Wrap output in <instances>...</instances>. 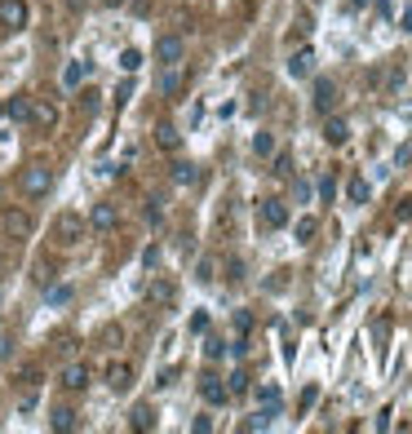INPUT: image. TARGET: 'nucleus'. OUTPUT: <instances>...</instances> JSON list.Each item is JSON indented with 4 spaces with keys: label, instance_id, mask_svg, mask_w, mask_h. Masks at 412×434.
Segmentation results:
<instances>
[{
    "label": "nucleus",
    "instance_id": "1",
    "mask_svg": "<svg viewBox=\"0 0 412 434\" xmlns=\"http://www.w3.org/2000/svg\"><path fill=\"white\" fill-rule=\"evenodd\" d=\"M84 235H89V217L58 213V222H53V244H58V248H80Z\"/></svg>",
    "mask_w": 412,
    "mask_h": 434
},
{
    "label": "nucleus",
    "instance_id": "2",
    "mask_svg": "<svg viewBox=\"0 0 412 434\" xmlns=\"http://www.w3.org/2000/svg\"><path fill=\"white\" fill-rule=\"evenodd\" d=\"M18 186H23L27 200H40V195H49V191H53V173H49L44 164H31L23 177H18Z\"/></svg>",
    "mask_w": 412,
    "mask_h": 434
},
{
    "label": "nucleus",
    "instance_id": "3",
    "mask_svg": "<svg viewBox=\"0 0 412 434\" xmlns=\"http://www.w3.org/2000/svg\"><path fill=\"white\" fill-rule=\"evenodd\" d=\"M0 226H5L9 240H31V213H23V209H5Z\"/></svg>",
    "mask_w": 412,
    "mask_h": 434
},
{
    "label": "nucleus",
    "instance_id": "4",
    "mask_svg": "<svg viewBox=\"0 0 412 434\" xmlns=\"http://www.w3.org/2000/svg\"><path fill=\"white\" fill-rule=\"evenodd\" d=\"M257 217H261L266 231H284V226H288V204L284 200H261L257 204Z\"/></svg>",
    "mask_w": 412,
    "mask_h": 434
},
{
    "label": "nucleus",
    "instance_id": "5",
    "mask_svg": "<svg viewBox=\"0 0 412 434\" xmlns=\"http://www.w3.org/2000/svg\"><path fill=\"white\" fill-rule=\"evenodd\" d=\"M0 27L5 31H23L27 27V0H0Z\"/></svg>",
    "mask_w": 412,
    "mask_h": 434
},
{
    "label": "nucleus",
    "instance_id": "6",
    "mask_svg": "<svg viewBox=\"0 0 412 434\" xmlns=\"http://www.w3.org/2000/svg\"><path fill=\"white\" fill-rule=\"evenodd\" d=\"M155 62H160V67H177V62H182V36H160V40H155Z\"/></svg>",
    "mask_w": 412,
    "mask_h": 434
},
{
    "label": "nucleus",
    "instance_id": "7",
    "mask_svg": "<svg viewBox=\"0 0 412 434\" xmlns=\"http://www.w3.org/2000/svg\"><path fill=\"white\" fill-rule=\"evenodd\" d=\"M200 399H204V403H213V408H218V403H227V399H231L227 381H222L218 372H204V376H200Z\"/></svg>",
    "mask_w": 412,
    "mask_h": 434
},
{
    "label": "nucleus",
    "instance_id": "8",
    "mask_svg": "<svg viewBox=\"0 0 412 434\" xmlns=\"http://www.w3.org/2000/svg\"><path fill=\"white\" fill-rule=\"evenodd\" d=\"M27 125L40 129V133L58 129V107H53V102H36V98H31V120H27Z\"/></svg>",
    "mask_w": 412,
    "mask_h": 434
},
{
    "label": "nucleus",
    "instance_id": "9",
    "mask_svg": "<svg viewBox=\"0 0 412 434\" xmlns=\"http://www.w3.org/2000/svg\"><path fill=\"white\" fill-rule=\"evenodd\" d=\"M315 111H320V116H333V107H337V84L329 80V75H320V80H315Z\"/></svg>",
    "mask_w": 412,
    "mask_h": 434
},
{
    "label": "nucleus",
    "instance_id": "10",
    "mask_svg": "<svg viewBox=\"0 0 412 434\" xmlns=\"http://www.w3.org/2000/svg\"><path fill=\"white\" fill-rule=\"evenodd\" d=\"M89 363H80V359H71L67 368H62V376H58V381H62V390H84V385H89Z\"/></svg>",
    "mask_w": 412,
    "mask_h": 434
},
{
    "label": "nucleus",
    "instance_id": "11",
    "mask_svg": "<svg viewBox=\"0 0 412 434\" xmlns=\"http://www.w3.org/2000/svg\"><path fill=\"white\" fill-rule=\"evenodd\" d=\"M173 297H177V288L168 284V279H151V284H146V301H151L155 310H168V306H173Z\"/></svg>",
    "mask_w": 412,
    "mask_h": 434
},
{
    "label": "nucleus",
    "instance_id": "12",
    "mask_svg": "<svg viewBox=\"0 0 412 434\" xmlns=\"http://www.w3.org/2000/svg\"><path fill=\"white\" fill-rule=\"evenodd\" d=\"M116 222H120V213H116V204H93V213H89V231H116Z\"/></svg>",
    "mask_w": 412,
    "mask_h": 434
},
{
    "label": "nucleus",
    "instance_id": "13",
    "mask_svg": "<svg viewBox=\"0 0 412 434\" xmlns=\"http://www.w3.org/2000/svg\"><path fill=\"white\" fill-rule=\"evenodd\" d=\"M288 75H293V80H306V75H315V49H297L293 58H288Z\"/></svg>",
    "mask_w": 412,
    "mask_h": 434
},
{
    "label": "nucleus",
    "instance_id": "14",
    "mask_svg": "<svg viewBox=\"0 0 412 434\" xmlns=\"http://www.w3.org/2000/svg\"><path fill=\"white\" fill-rule=\"evenodd\" d=\"M107 385H111V390H129V385H133V368H129L125 359L107 363Z\"/></svg>",
    "mask_w": 412,
    "mask_h": 434
},
{
    "label": "nucleus",
    "instance_id": "15",
    "mask_svg": "<svg viewBox=\"0 0 412 434\" xmlns=\"http://www.w3.org/2000/svg\"><path fill=\"white\" fill-rule=\"evenodd\" d=\"M324 138H329V146H346V138H350V125H346L342 116H329V120H324Z\"/></svg>",
    "mask_w": 412,
    "mask_h": 434
},
{
    "label": "nucleus",
    "instance_id": "16",
    "mask_svg": "<svg viewBox=\"0 0 412 434\" xmlns=\"http://www.w3.org/2000/svg\"><path fill=\"white\" fill-rule=\"evenodd\" d=\"M5 116L18 120V125H27V120H31V98H27V93H14V98L5 102Z\"/></svg>",
    "mask_w": 412,
    "mask_h": 434
},
{
    "label": "nucleus",
    "instance_id": "17",
    "mask_svg": "<svg viewBox=\"0 0 412 434\" xmlns=\"http://www.w3.org/2000/svg\"><path fill=\"white\" fill-rule=\"evenodd\" d=\"M168 173H173L177 186H195V182H200V164H191V159H177Z\"/></svg>",
    "mask_w": 412,
    "mask_h": 434
},
{
    "label": "nucleus",
    "instance_id": "18",
    "mask_svg": "<svg viewBox=\"0 0 412 434\" xmlns=\"http://www.w3.org/2000/svg\"><path fill=\"white\" fill-rule=\"evenodd\" d=\"M155 146H160V151H177V146H182V133L164 120V125H155Z\"/></svg>",
    "mask_w": 412,
    "mask_h": 434
},
{
    "label": "nucleus",
    "instance_id": "19",
    "mask_svg": "<svg viewBox=\"0 0 412 434\" xmlns=\"http://www.w3.org/2000/svg\"><path fill=\"white\" fill-rule=\"evenodd\" d=\"M279 417V403H266V408H261V412H253V417L244 421V430H266L270 426V421H275Z\"/></svg>",
    "mask_w": 412,
    "mask_h": 434
},
{
    "label": "nucleus",
    "instance_id": "20",
    "mask_svg": "<svg viewBox=\"0 0 412 434\" xmlns=\"http://www.w3.org/2000/svg\"><path fill=\"white\" fill-rule=\"evenodd\" d=\"M129 426L133 430H155V412L146 408V403H138V408L129 412Z\"/></svg>",
    "mask_w": 412,
    "mask_h": 434
},
{
    "label": "nucleus",
    "instance_id": "21",
    "mask_svg": "<svg viewBox=\"0 0 412 434\" xmlns=\"http://www.w3.org/2000/svg\"><path fill=\"white\" fill-rule=\"evenodd\" d=\"M98 342L116 350V346H125V328H120V324H102V328H98Z\"/></svg>",
    "mask_w": 412,
    "mask_h": 434
},
{
    "label": "nucleus",
    "instance_id": "22",
    "mask_svg": "<svg viewBox=\"0 0 412 434\" xmlns=\"http://www.w3.org/2000/svg\"><path fill=\"white\" fill-rule=\"evenodd\" d=\"M84 75H89V62H71V67L62 71V84H67V89H80Z\"/></svg>",
    "mask_w": 412,
    "mask_h": 434
},
{
    "label": "nucleus",
    "instance_id": "23",
    "mask_svg": "<svg viewBox=\"0 0 412 434\" xmlns=\"http://www.w3.org/2000/svg\"><path fill=\"white\" fill-rule=\"evenodd\" d=\"M346 195H350L355 204H368V195H372V186L363 182V177H350V186H346Z\"/></svg>",
    "mask_w": 412,
    "mask_h": 434
},
{
    "label": "nucleus",
    "instance_id": "24",
    "mask_svg": "<svg viewBox=\"0 0 412 434\" xmlns=\"http://www.w3.org/2000/svg\"><path fill=\"white\" fill-rule=\"evenodd\" d=\"M177 89H182V71H177V67H164V71H160V93H177Z\"/></svg>",
    "mask_w": 412,
    "mask_h": 434
},
{
    "label": "nucleus",
    "instance_id": "25",
    "mask_svg": "<svg viewBox=\"0 0 412 434\" xmlns=\"http://www.w3.org/2000/svg\"><path fill=\"white\" fill-rule=\"evenodd\" d=\"M49 426H53V430H76V412H71V408H53Z\"/></svg>",
    "mask_w": 412,
    "mask_h": 434
},
{
    "label": "nucleus",
    "instance_id": "26",
    "mask_svg": "<svg viewBox=\"0 0 412 434\" xmlns=\"http://www.w3.org/2000/svg\"><path fill=\"white\" fill-rule=\"evenodd\" d=\"M253 155H275V138L270 133H253Z\"/></svg>",
    "mask_w": 412,
    "mask_h": 434
},
{
    "label": "nucleus",
    "instance_id": "27",
    "mask_svg": "<svg viewBox=\"0 0 412 434\" xmlns=\"http://www.w3.org/2000/svg\"><path fill=\"white\" fill-rule=\"evenodd\" d=\"M222 355H227V342H222V337H209V342H204V359H222Z\"/></svg>",
    "mask_w": 412,
    "mask_h": 434
},
{
    "label": "nucleus",
    "instance_id": "28",
    "mask_svg": "<svg viewBox=\"0 0 412 434\" xmlns=\"http://www.w3.org/2000/svg\"><path fill=\"white\" fill-rule=\"evenodd\" d=\"M138 67H142V53H138V49H125V53H120V71L133 75Z\"/></svg>",
    "mask_w": 412,
    "mask_h": 434
},
{
    "label": "nucleus",
    "instance_id": "29",
    "mask_svg": "<svg viewBox=\"0 0 412 434\" xmlns=\"http://www.w3.org/2000/svg\"><path fill=\"white\" fill-rule=\"evenodd\" d=\"M293 235H297V240H302V244H311V235H315V217H297Z\"/></svg>",
    "mask_w": 412,
    "mask_h": 434
},
{
    "label": "nucleus",
    "instance_id": "30",
    "mask_svg": "<svg viewBox=\"0 0 412 434\" xmlns=\"http://www.w3.org/2000/svg\"><path fill=\"white\" fill-rule=\"evenodd\" d=\"M227 390H231V394H244V390H248V372H244V368L227 376Z\"/></svg>",
    "mask_w": 412,
    "mask_h": 434
},
{
    "label": "nucleus",
    "instance_id": "31",
    "mask_svg": "<svg viewBox=\"0 0 412 434\" xmlns=\"http://www.w3.org/2000/svg\"><path fill=\"white\" fill-rule=\"evenodd\" d=\"M333 195H337V177H333V173H324V177H320V200L329 204Z\"/></svg>",
    "mask_w": 412,
    "mask_h": 434
},
{
    "label": "nucleus",
    "instance_id": "32",
    "mask_svg": "<svg viewBox=\"0 0 412 434\" xmlns=\"http://www.w3.org/2000/svg\"><path fill=\"white\" fill-rule=\"evenodd\" d=\"M257 399H261V403H279V385H270V381H266V385L257 390Z\"/></svg>",
    "mask_w": 412,
    "mask_h": 434
},
{
    "label": "nucleus",
    "instance_id": "33",
    "mask_svg": "<svg viewBox=\"0 0 412 434\" xmlns=\"http://www.w3.org/2000/svg\"><path fill=\"white\" fill-rule=\"evenodd\" d=\"M80 111L93 116V111H98V93H80Z\"/></svg>",
    "mask_w": 412,
    "mask_h": 434
},
{
    "label": "nucleus",
    "instance_id": "34",
    "mask_svg": "<svg viewBox=\"0 0 412 434\" xmlns=\"http://www.w3.org/2000/svg\"><path fill=\"white\" fill-rule=\"evenodd\" d=\"M18 381H23V385H31V390H36V385H40V368H27V372L18 376Z\"/></svg>",
    "mask_w": 412,
    "mask_h": 434
},
{
    "label": "nucleus",
    "instance_id": "35",
    "mask_svg": "<svg viewBox=\"0 0 412 434\" xmlns=\"http://www.w3.org/2000/svg\"><path fill=\"white\" fill-rule=\"evenodd\" d=\"M204 328H209V315H204V310H195V315H191V333H204Z\"/></svg>",
    "mask_w": 412,
    "mask_h": 434
},
{
    "label": "nucleus",
    "instance_id": "36",
    "mask_svg": "<svg viewBox=\"0 0 412 434\" xmlns=\"http://www.w3.org/2000/svg\"><path fill=\"white\" fill-rule=\"evenodd\" d=\"M275 173L288 177V173H293V159H288V155H275Z\"/></svg>",
    "mask_w": 412,
    "mask_h": 434
},
{
    "label": "nucleus",
    "instance_id": "37",
    "mask_svg": "<svg viewBox=\"0 0 412 434\" xmlns=\"http://www.w3.org/2000/svg\"><path fill=\"white\" fill-rule=\"evenodd\" d=\"M49 301H53V306H62V301H71V288H49Z\"/></svg>",
    "mask_w": 412,
    "mask_h": 434
},
{
    "label": "nucleus",
    "instance_id": "38",
    "mask_svg": "<svg viewBox=\"0 0 412 434\" xmlns=\"http://www.w3.org/2000/svg\"><path fill=\"white\" fill-rule=\"evenodd\" d=\"M235 328H240V333H248V328H253V315H248V310H235Z\"/></svg>",
    "mask_w": 412,
    "mask_h": 434
},
{
    "label": "nucleus",
    "instance_id": "39",
    "mask_svg": "<svg viewBox=\"0 0 412 434\" xmlns=\"http://www.w3.org/2000/svg\"><path fill=\"white\" fill-rule=\"evenodd\" d=\"M155 261H160V248H155V244H151V248H146V253H142V266H146V270H151V266H155Z\"/></svg>",
    "mask_w": 412,
    "mask_h": 434
},
{
    "label": "nucleus",
    "instance_id": "40",
    "mask_svg": "<svg viewBox=\"0 0 412 434\" xmlns=\"http://www.w3.org/2000/svg\"><path fill=\"white\" fill-rule=\"evenodd\" d=\"M315 399H320V390H315V385H306V390H302V412H306V408H311V403H315Z\"/></svg>",
    "mask_w": 412,
    "mask_h": 434
},
{
    "label": "nucleus",
    "instance_id": "41",
    "mask_svg": "<svg viewBox=\"0 0 412 434\" xmlns=\"http://www.w3.org/2000/svg\"><path fill=\"white\" fill-rule=\"evenodd\" d=\"M129 98H133V84L125 80V84H120V89H116V102H129Z\"/></svg>",
    "mask_w": 412,
    "mask_h": 434
},
{
    "label": "nucleus",
    "instance_id": "42",
    "mask_svg": "<svg viewBox=\"0 0 412 434\" xmlns=\"http://www.w3.org/2000/svg\"><path fill=\"white\" fill-rule=\"evenodd\" d=\"M191 430H195V434H204V430H213V421H209V417H195V421H191Z\"/></svg>",
    "mask_w": 412,
    "mask_h": 434
},
{
    "label": "nucleus",
    "instance_id": "43",
    "mask_svg": "<svg viewBox=\"0 0 412 434\" xmlns=\"http://www.w3.org/2000/svg\"><path fill=\"white\" fill-rule=\"evenodd\" d=\"M377 14H381V18H390V14H395V5H390V0H377Z\"/></svg>",
    "mask_w": 412,
    "mask_h": 434
},
{
    "label": "nucleus",
    "instance_id": "44",
    "mask_svg": "<svg viewBox=\"0 0 412 434\" xmlns=\"http://www.w3.org/2000/svg\"><path fill=\"white\" fill-rule=\"evenodd\" d=\"M404 31H412V5L404 9Z\"/></svg>",
    "mask_w": 412,
    "mask_h": 434
},
{
    "label": "nucleus",
    "instance_id": "45",
    "mask_svg": "<svg viewBox=\"0 0 412 434\" xmlns=\"http://www.w3.org/2000/svg\"><path fill=\"white\" fill-rule=\"evenodd\" d=\"M0 359H9V337H0Z\"/></svg>",
    "mask_w": 412,
    "mask_h": 434
},
{
    "label": "nucleus",
    "instance_id": "46",
    "mask_svg": "<svg viewBox=\"0 0 412 434\" xmlns=\"http://www.w3.org/2000/svg\"><path fill=\"white\" fill-rule=\"evenodd\" d=\"M102 5H107V9H120V5H125V0H102Z\"/></svg>",
    "mask_w": 412,
    "mask_h": 434
},
{
    "label": "nucleus",
    "instance_id": "47",
    "mask_svg": "<svg viewBox=\"0 0 412 434\" xmlns=\"http://www.w3.org/2000/svg\"><path fill=\"white\" fill-rule=\"evenodd\" d=\"M363 5H372V0H350V9H363Z\"/></svg>",
    "mask_w": 412,
    "mask_h": 434
},
{
    "label": "nucleus",
    "instance_id": "48",
    "mask_svg": "<svg viewBox=\"0 0 412 434\" xmlns=\"http://www.w3.org/2000/svg\"><path fill=\"white\" fill-rule=\"evenodd\" d=\"M0 116H5V98H0Z\"/></svg>",
    "mask_w": 412,
    "mask_h": 434
}]
</instances>
